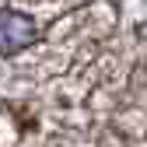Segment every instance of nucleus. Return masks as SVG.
I'll return each instance as SVG.
<instances>
[{"label":"nucleus","instance_id":"1","mask_svg":"<svg viewBox=\"0 0 147 147\" xmlns=\"http://www.w3.org/2000/svg\"><path fill=\"white\" fill-rule=\"evenodd\" d=\"M35 39V21L18 11H0V53L25 49Z\"/></svg>","mask_w":147,"mask_h":147}]
</instances>
